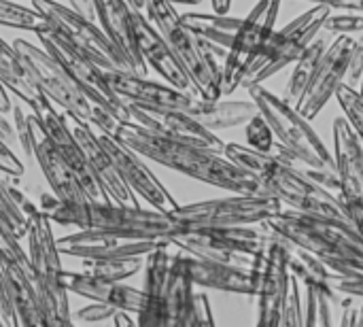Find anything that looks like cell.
Returning <instances> with one entry per match:
<instances>
[{"mask_svg": "<svg viewBox=\"0 0 363 327\" xmlns=\"http://www.w3.org/2000/svg\"><path fill=\"white\" fill-rule=\"evenodd\" d=\"M115 136L140 153L147 160H153L174 172H181L185 177H191L196 181H202L206 185L228 189L232 194H266V187L259 177L253 172L240 168L232 160H228L223 153L170 140L164 136H157L143 126L134 121H123Z\"/></svg>", "mask_w": 363, "mask_h": 327, "instance_id": "cell-1", "label": "cell"}, {"mask_svg": "<svg viewBox=\"0 0 363 327\" xmlns=\"http://www.w3.org/2000/svg\"><path fill=\"white\" fill-rule=\"evenodd\" d=\"M223 155L240 168L259 177L266 187V194L281 200L283 206L304 215L330 217L347 223V213L340 196L315 183L306 174L302 164L283 162L274 155L255 151L249 145L238 143L225 145Z\"/></svg>", "mask_w": 363, "mask_h": 327, "instance_id": "cell-2", "label": "cell"}, {"mask_svg": "<svg viewBox=\"0 0 363 327\" xmlns=\"http://www.w3.org/2000/svg\"><path fill=\"white\" fill-rule=\"evenodd\" d=\"M53 223L72 226L77 230H98L130 236H151L170 238L183 228L172 219L170 213L157 209H143L140 204H119L113 200H85V202H64L53 196L45 198L40 206Z\"/></svg>", "mask_w": 363, "mask_h": 327, "instance_id": "cell-3", "label": "cell"}, {"mask_svg": "<svg viewBox=\"0 0 363 327\" xmlns=\"http://www.w3.org/2000/svg\"><path fill=\"white\" fill-rule=\"evenodd\" d=\"M264 223L296 247L317 255L330 270L363 277V243L347 223L291 209H283Z\"/></svg>", "mask_w": 363, "mask_h": 327, "instance_id": "cell-4", "label": "cell"}, {"mask_svg": "<svg viewBox=\"0 0 363 327\" xmlns=\"http://www.w3.org/2000/svg\"><path fill=\"white\" fill-rule=\"evenodd\" d=\"M13 47L28 64L40 92L55 106H60L66 117L108 134H115L119 130L123 119L115 115L111 109H106L104 104H100L96 98H91L43 47L32 45L23 38H17Z\"/></svg>", "mask_w": 363, "mask_h": 327, "instance_id": "cell-5", "label": "cell"}, {"mask_svg": "<svg viewBox=\"0 0 363 327\" xmlns=\"http://www.w3.org/2000/svg\"><path fill=\"white\" fill-rule=\"evenodd\" d=\"M143 13L170 45L174 57L187 72L196 96L215 100L221 96V62L215 51L198 38L181 19L170 0H147Z\"/></svg>", "mask_w": 363, "mask_h": 327, "instance_id": "cell-6", "label": "cell"}, {"mask_svg": "<svg viewBox=\"0 0 363 327\" xmlns=\"http://www.w3.org/2000/svg\"><path fill=\"white\" fill-rule=\"evenodd\" d=\"M251 100L257 104L259 113L268 119V123L274 130L277 140L302 164L317 170H336L334 168V155L317 134V130L311 126V119H306L294 104H289L283 96L272 94L262 83L247 87Z\"/></svg>", "mask_w": 363, "mask_h": 327, "instance_id": "cell-7", "label": "cell"}, {"mask_svg": "<svg viewBox=\"0 0 363 327\" xmlns=\"http://www.w3.org/2000/svg\"><path fill=\"white\" fill-rule=\"evenodd\" d=\"M51 217L36 206L28 215V262L34 270L45 298V311L49 326H72V311L68 302V289L64 285V268L60 260L57 238L53 236Z\"/></svg>", "mask_w": 363, "mask_h": 327, "instance_id": "cell-8", "label": "cell"}, {"mask_svg": "<svg viewBox=\"0 0 363 327\" xmlns=\"http://www.w3.org/2000/svg\"><path fill=\"white\" fill-rule=\"evenodd\" d=\"M32 6L45 17L49 30L60 36L74 51L89 57L102 70L138 72V68L123 55V51L106 36L96 19H87L62 0H32Z\"/></svg>", "mask_w": 363, "mask_h": 327, "instance_id": "cell-9", "label": "cell"}, {"mask_svg": "<svg viewBox=\"0 0 363 327\" xmlns=\"http://www.w3.org/2000/svg\"><path fill=\"white\" fill-rule=\"evenodd\" d=\"M283 202L264 194H232L225 198H213L191 202L170 211L172 219L183 230L200 228H232V226H257L283 211Z\"/></svg>", "mask_w": 363, "mask_h": 327, "instance_id": "cell-10", "label": "cell"}, {"mask_svg": "<svg viewBox=\"0 0 363 327\" xmlns=\"http://www.w3.org/2000/svg\"><path fill=\"white\" fill-rule=\"evenodd\" d=\"M330 11L332 9L325 4H315L302 15L294 17L281 30H274L266 40L264 49L251 62L242 79V87L264 83L277 72L291 66L304 53V49L317 38V34L323 32V21L330 15Z\"/></svg>", "mask_w": 363, "mask_h": 327, "instance_id": "cell-11", "label": "cell"}, {"mask_svg": "<svg viewBox=\"0 0 363 327\" xmlns=\"http://www.w3.org/2000/svg\"><path fill=\"white\" fill-rule=\"evenodd\" d=\"M289 247L291 243L287 238L266 226V240L251 264L257 326H279L283 302L291 283Z\"/></svg>", "mask_w": 363, "mask_h": 327, "instance_id": "cell-12", "label": "cell"}, {"mask_svg": "<svg viewBox=\"0 0 363 327\" xmlns=\"http://www.w3.org/2000/svg\"><path fill=\"white\" fill-rule=\"evenodd\" d=\"M266 240V226H232L183 230L170 238V247L196 257L251 268L255 253Z\"/></svg>", "mask_w": 363, "mask_h": 327, "instance_id": "cell-13", "label": "cell"}, {"mask_svg": "<svg viewBox=\"0 0 363 327\" xmlns=\"http://www.w3.org/2000/svg\"><path fill=\"white\" fill-rule=\"evenodd\" d=\"M279 13L281 0H257L251 13L240 19V26L221 62V96H230L242 87V79L251 62L277 28Z\"/></svg>", "mask_w": 363, "mask_h": 327, "instance_id": "cell-14", "label": "cell"}, {"mask_svg": "<svg viewBox=\"0 0 363 327\" xmlns=\"http://www.w3.org/2000/svg\"><path fill=\"white\" fill-rule=\"evenodd\" d=\"M170 245L166 238L151 236H130L115 232H98V230H77L74 234H66L57 238V247L62 255L79 257V260H130V257H147L153 249Z\"/></svg>", "mask_w": 363, "mask_h": 327, "instance_id": "cell-15", "label": "cell"}, {"mask_svg": "<svg viewBox=\"0 0 363 327\" xmlns=\"http://www.w3.org/2000/svg\"><path fill=\"white\" fill-rule=\"evenodd\" d=\"M38 40H40V47L51 55L55 57V62L91 96L96 98L100 104H104L106 109H111L115 115H119L123 121H130V111H128V104H123L115 92L111 89V85L106 83L104 79V70L94 64L89 57H85L83 53L74 51L70 45H66L60 36H55L49 28L43 30V32H36Z\"/></svg>", "mask_w": 363, "mask_h": 327, "instance_id": "cell-16", "label": "cell"}, {"mask_svg": "<svg viewBox=\"0 0 363 327\" xmlns=\"http://www.w3.org/2000/svg\"><path fill=\"white\" fill-rule=\"evenodd\" d=\"M32 113L36 115L38 123L43 126L47 138L53 143V147L60 151V155L66 160V164L72 168V172H74L77 179L81 181V185H83L87 198H89V200H102V202L111 200V198L106 196L104 187L98 183L96 174L91 172V166H89V162H87V155H85V151H83L79 138L74 136L72 128L68 126L66 115L60 113V111L55 109V104H53L47 96H45L40 102H36V104L32 106Z\"/></svg>", "mask_w": 363, "mask_h": 327, "instance_id": "cell-17", "label": "cell"}, {"mask_svg": "<svg viewBox=\"0 0 363 327\" xmlns=\"http://www.w3.org/2000/svg\"><path fill=\"white\" fill-rule=\"evenodd\" d=\"M353 45H355V36L338 34L325 47L304 94L300 96V100L296 104V109L306 119H315L323 111V106L336 96V89L345 83Z\"/></svg>", "mask_w": 363, "mask_h": 327, "instance_id": "cell-18", "label": "cell"}, {"mask_svg": "<svg viewBox=\"0 0 363 327\" xmlns=\"http://www.w3.org/2000/svg\"><path fill=\"white\" fill-rule=\"evenodd\" d=\"M96 132H98L100 143L108 151L111 160L115 162L123 183L138 198H143L151 209H157V211H164V213H170V211H174L179 206L177 200L170 196V192L164 187V183L143 162L140 153H136L134 149L123 145L115 134H108V132H102V130H96Z\"/></svg>", "mask_w": 363, "mask_h": 327, "instance_id": "cell-19", "label": "cell"}, {"mask_svg": "<svg viewBox=\"0 0 363 327\" xmlns=\"http://www.w3.org/2000/svg\"><path fill=\"white\" fill-rule=\"evenodd\" d=\"M128 111H130V121L143 126L145 130H149L157 136L196 145V147H204V149H211L217 153H223V149H225V143L217 136V132H211L208 128L198 123L185 111L147 109V106H136V104H128Z\"/></svg>", "mask_w": 363, "mask_h": 327, "instance_id": "cell-20", "label": "cell"}, {"mask_svg": "<svg viewBox=\"0 0 363 327\" xmlns=\"http://www.w3.org/2000/svg\"><path fill=\"white\" fill-rule=\"evenodd\" d=\"M104 79L123 104H136L147 109H172L187 111L196 100V94L172 87L170 83H157L145 74L125 70H104Z\"/></svg>", "mask_w": 363, "mask_h": 327, "instance_id": "cell-21", "label": "cell"}, {"mask_svg": "<svg viewBox=\"0 0 363 327\" xmlns=\"http://www.w3.org/2000/svg\"><path fill=\"white\" fill-rule=\"evenodd\" d=\"M28 134H30V151L28 157L36 160L43 177L47 179L53 196L64 202H85L89 200L81 181L72 172V168L66 164V160L60 155V151L53 147V143L47 138L43 126L38 123L36 115H28Z\"/></svg>", "mask_w": 363, "mask_h": 327, "instance_id": "cell-22", "label": "cell"}, {"mask_svg": "<svg viewBox=\"0 0 363 327\" xmlns=\"http://www.w3.org/2000/svg\"><path fill=\"white\" fill-rule=\"evenodd\" d=\"M15 326H49L43 289L26 260L0 262Z\"/></svg>", "mask_w": 363, "mask_h": 327, "instance_id": "cell-23", "label": "cell"}, {"mask_svg": "<svg viewBox=\"0 0 363 327\" xmlns=\"http://www.w3.org/2000/svg\"><path fill=\"white\" fill-rule=\"evenodd\" d=\"M134 34H136L138 55H140L143 64L147 66V70H155L166 83H170L177 89L196 94L187 72L183 70V66L174 57L166 38L151 23V19L136 9H134Z\"/></svg>", "mask_w": 363, "mask_h": 327, "instance_id": "cell-24", "label": "cell"}, {"mask_svg": "<svg viewBox=\"0 0 363 327\" xmlns=\"http://www.w3.org/2000/svg\"><path fill=\"white\" fill-rule=\"evenodd\" d=\"M334 168L340 181L342 202H363V143L347 117H336L332 123Z\"/></svg>", "mask_w": 363, "mask_h": 327, "instance_id": "cell-25", "label": "cell"}, {"mask_svg": "<svg viewBox=\"0 0 363 327\" xmlns=\"http://www.w3.org/2000/svg\"><path fill=\"white\" fill-rule=\"evenodd\" d=\"M64 285L68 294L94 300V302H104L117 311H128L132 315H138L145 306V292L125 285L123 281H104L98 279L89 272H68L64 270Z\"/></svg>", "mask_w": 363, "mask_h": 327, "instance_id": "cell-26", "label": "cell"}, {"mask_svg": "<svg viewBox=\"0 0 363 327\" xmlns=\"http://www.w3.org/2000/svg\"><path fill=\"white\" fill-rule=\"evenodd\" d=\"M72 132L79 138V143L87 155V162L91 166V172L96 174L98 183L104 187L106 196L119 204H138V196L123 183L115 162L111 160L108 151L100 143L98 132L91 126L79 123V121H72Z\"/></svg>", "mask_w": 363, "mask_h": 327, "instance_id": "cell-27", "label": "cell"}, {"mask_svg": "<svg viewBox=\"0 0 363 327\" xmlns=\"http://www.w3.org/2000/svg\"><path fill=\"white\" fill-rule=\"evenodd\" d=\"M183 255H185L187 275H189V279L194 281L196 287L225 292V294H238V296H251L253 298L251 268L196 257V255H189L185 251H183Z\"/></svg>", "mask_w": 363, "mask_h": 327, "instance_id": "cell-28", "label": "cell"}, {"mask_svg": "<svg viewBox=\"0 0 363 327\" xmlns=\"http://www.w3.org/2000/svg\"><path fill=\"white\" fill-rule=\"evenodd\" d=\"M98 26L106 32V36L123 51V55L138 68L140 74H147V66L143 64L136 47L134 34V9L128 0H91Z\"/></svg>", "mask_w": 363, "mask_h": 327, "instance_id": "cell-29", "label": "cell"}, {"mask_svg": "<svg viewBox=\"0 0 363 327\" xmlns=\"http://www.w3.org/2000/svg\"><path fill=\"white\" fill-rule=\"evenodd\" d=\"M194 294H196V285L187 275L183 251L172 253L166 287H164V300H162L164 326H189Z\"/></svg>", "mask_w": 363, "mask_h": 327, "instance_id": "cell-30", "label": "cell"}, {"mask_svg": "<svg viewBox=\"0 0 363 327\" xmlns=\"http://www.w3.org/2000/svg\"><path fill=\"white\" fill-rule=\"evenodd\" d=\"M185 113H189L198 123H202L211 132H219L245 126L253 115L259 113V109L253 100H206L196 96V100Z\"/></svg>", "mask_w": 363, "mask_h": 327, "instance_id": "cell-31", "label": "cell"}, {"mask_svg": "<svg viewBox=\"0 0 363 327\" xmlns=\"http://www.w3.org/2000/svg\"><path fill=\"white\" fill-rule=\"evenodd\" d=\"M0 83L9 94L17 96L30 109L45 98L19 51L4 38H0Z\"/></svg>", "mask_w": 363, "mask_h": 327, "instance_id": "cell-32", "label": "cell"}, {"mask_svg": "<svg viewBox=\"0 0 363 327\" xmlns=\"http://www.w3.org/2000/svg\"><path fill=\"white\" fill-rule=\"evenodd\" d=\"M181 19L223 62L225 51H228V47H230V43H232V38H234V34H236L242 17H234V15L217 13V11H213V13H196V11H189V13H181Z\"/></svg>", "mask_w": 363, "mask_h": 327, "instance_id": "cell-33", "label": "cell"}, {"mask_svg": "<svg viewBox=\"0 0 363 327\" xmlns=\"http://www.w3.org/2000/svg\"><path fill=\"white\" fill-rule=\"evenodd\" d=\"M328 45H330L328 36H321V32H319L317 38L304 49V53L294 62V70H291L287 85H285V92H283V98L289 104H294V106L298 104V100L304 94V89H306V85H308V81H311V77H313V72H315V68H317Z\"/></svg>", "mask_w": 363, "mask_h": 327, "instance_id": "cell-34", "label": "cell"}, {"mask_svg": "<svg viewBox=\"0 0 363 327\" xmlns=\"http://www.w3.org/2000/svg\"><path fill=\"white\" fill-rule=\"evenodd\" d=\"M34 206L36 204L21 189L0 177V219L19 240L28 232V215Z\"/></svg>", "mask_w": 363, "mask_h": 327, "instance_id": "cell-35", "label": "cell"}, {"mask_svg": "<svg viewBox=\"0 0 363 327\" xmlns=\"http://www.w3.org/2000/svg\"><path fill=\"white\" fill-rule=\"evenodd\" d=\"M289 270L294 277H298L300 285L332 287V270L317 255H313L302 247H296L294 243L289 247Z\"/></svg>", "mask_w": 363, "mask_h": 327, "instance_id": "cell-36", "label": "cell"}, {"mask_svg": "<svg viewBox=\"0 0 363 327\" xmlns=\"http://www.w3.org/2000/svg\"><path fill=\"white\" fill-rule=\"evenodd\" d=\"M245 138H247V145L255 151H262V153H268V155H274L283 162H291V164H300L274 136V130L272 126L268 123V119L257 113L253 115L247 123H245Z\"/></svg>", "mask_w": 363, "mask_h": 327, "instance_id": "cell-37", "label": "cell"}, {"mask_svg": "<svg viewBox=\"0 0 363 327\" xmlns=\"http://www.w3.org/2000/svg\"><path fill=\"white\" fill-rule=\"evenodd\" d=\"M304 326H334V309L338 304L336 292L323 285H304Z\"/></svg>", "mask_w": 363, "mask_h": 327, "instance_id": "cell-38", "label": "cell"}, {"mask_svg": "<svg viewBox=\"0 0 363 327\" xmlns=\"http://www.w3.org/2000/svg\"><path fill=\"white\" fill-rule=\"evenodd\" d=\"M0 26L34 34L49 28L45 17L34 6H23L17 0H0Z\"/></svg>", "mask_w": 363, "mask_h": 327, "instance_id": "cell-39", "label": "cell"}, {"mask_svg": "<svg viewBox=\"0 0 363 327\" xmlns=\"http://www.w3.org/2000/svg\"><path fill=\"white\" fill-rule=\"evenodd\" d=\"M83 262V270L104 279V281H128L134 275H138V270L145 266V257H130V260H81Z\"/></svg>", "mask_w": 363, "mask_h": 327, "instance_id": "cell-40", "label": "cell"}, {"mask_svg": "<svg viewBox=\"0 0 363 327\" xmlns=\"http://www.w3.org/2000/svg\"><path fill=\"white\" fill-rule=\"evenodd\" d=\"M336 100H338L347 121L351 123V128L355 130V134L362 138L363 143V94L359 89H353V87L342 83L336 89Z\"/></svg>", "mask_w": 363, "mask_h": 327, "instance_id": "cell-41", "label": "cell"}, {"mask_svg": "<svg viewBox=\"0 0 363 327\" xmlns=\"http://www.w3.org/2000/svg\"><path fill=\"white\" fill-rule=\"evenodd\" d=\"M323 30L330 34H359L363 32V11H330L323 21Z\"/></svg>", "mask_w": 363, "mask_h": 327, "instance_id": "cell-42", "label": "cell"}, {"mask_svg": "<svg viewBox=\"0 0 363 327\" xmlns=\"http://www.w3.org/2000/svg\"><path fill=\"white\" fill-rule=\"evenodd\" d=\"M279 326H304L302 289H300V281H298V277H294V275H291L289 292H287L285 302H283V311H281Z\"/></svg>", "mask_w": 363, "mask_h": 327, "instance_id": "cell-43", "label": "cell"}, {"mask_svg": "<svg viewBox=\"0 0 363 327\" xmlns=\"http://www.w3.org/2000/svg\"><path fill=\"white\" fill-rule=\"evenodd\" d=\"M117 313V309L104 304V302H94L89 306L79 309L77 313H72V323H102L113 319V315Z\"/></svg>", "mask_w": 363, "mask_h": 327, "instance_id": "cell-44", "label": "cell"}, {"mask_svg": "<svg viewBox=\"0 0 363 327\" xmlns=\"http://www.w3.org/2000/svg\"><path fill=\"white\" fill-rule=\"evenodd\" d=\"M26 257L28 255L19 247V238L0 219V262H13V260H26Z\"/></svg>", "mask_w": 363, "mask_h": 327, "instance_id": "cell-45", "label": "cell"}, {"mask_svg": "<svg viewBox=\"0 0 363 327\" xmlns=\"http://www.w3.org/2000/svg\"><path fill=\"white\" fill-rule=\"evenodd\" d=\"M189 326H215V317H213V309H211V300L204 292H196L194 294V302H191V315H189Z\"/></svg>", "mask_w": 363, "mask_h": 327, "instance_id": "cell-46", "label": "cell"}, {"mask_svg": "<svg viewBox=\"0 0 363 327\" xmlns=\"http://www.w3.org/2000/svg\"><path fill=\"white\" fill-rule=\"evenodd\" d=\"M363 79V38H355L351 57H349V68H347V77H345V85L359 89Z\"/></svg>", "mask_w": 363, "mask_h": 327, "instance_id": "cell-47", "label": "cell"}, {"mask_svg": "<svg viewBox=\"0 0 363 327\" xmlns=\"http://www.w3.org/2000/svg\"><path fill=\"white\" fill-rule=\"evenodd\" d=\"M332 287L336 294L363 298V277L362 275H340L332 270Z\"/></svg>", "mask_w": 363, "mask_h": 327, "instance_id": "cell-48", "label": "cell"}, {"mask_svg": "<svg viewBox=\"0 0 363 327\" xmlns=\"http://www.w3.org/2000/svg\"><path fill=\"white\" fill-rule=\"evenodd\" d=\"M0 172L2 174H6V177H21L23 172H26V166H23V162L17 157V153H15V149L13 147H9L2 138H0Z\"/></svg>", "mask_w": 363, "mask_h": 327, "instance_id": "cell-49", "label": "cell"}, {"mask_svg": "<svg viewBox=\"0 0 363 327\" xmlns=\"http://www.w3.org/2000/svg\"><path fill=\"white\" fill-rule=\"evenodd\" d=\"M342 204H345L349 228L359 236V240L363 243V202H342Z\"/></svg>", "mask_w": 363, "mask_h": 327, "instance_id": "cell-50", "label": "cell"}, {"mask_svg": "<svg viewBox=\"0 0 363 327\" xmlns=\"http://www.w3.org/2000/svg\"><path fill=\"white\" fill-rule=\"evenodd\" d=\"M0 326H15L11 302H9V294H6V285H4V277H2V268H0Z\"/></svg>", "mask_w": 363, "mask_h": 327, "instance_id": "cell-51", "label": "cell"}, {"mask_svg": "<svg viewBox=\"0 0 363 327\" xmlns=\"http://www.w3.org/2000/svg\"><path fill=\"white\" fill-rule=\"evenodd\" d=\"M313 4H325L332 11H363V0H308Z\"/></svg>", "mask_w": 363, "mask_h": 327, "instance_id": "cell-52", "label": "cell"}, {"mask_svg": "<svg viewBox=\"0 0 363 327\" xmlns=\"http://www.w3.org/2000/svg\"><path fill=\"white\" fill-rule=\"evenodd\" d=\"M66 2L70 9H74L77 13L85 15L87 19H96V13H94V2L91 0H62Z\"/></svg>", "mask_w": 363, "mask_h": 327, "instance_id": "cell-53", "label": "cell"}, {"mask_svg": "<svg viewBox=\"0 0 363 327\" xmlns=\"http://www.w3.org/2000/svg\"><path fill=\"white\" fill-rule=\"evenodd\" d=\"M132 313H128V311H117L115 315H113V323L115 326H136V319L134 317H130Z\"/></svg>", "mask_w": 363, "mask_h": 327, "instance_id": "cell-54", "label": "cell"}, {"mask_svg": "<svg viewBox=\"0 0 363 327\" xmlns=\"http://www.w3.org/2000/svg\"><path fill=\"white\" fill-rule=\"evenodd\" d=\"M130 2V6L132 9H136V11H140L143 13V9H145V2L147 0H128ZM172 4H200L202 0H170Z\"/></svg>", "mask_w": 363, "mask_h": 327, "instance_id": "cell-55", "label": "cell"}, {"mask_svg": "<svg viewBox=\"0 0 363 327\" xmlns=\"http://www.w3.org/2000/svg\"><path fill=\"white\" fill-rule=\"evenodd\" d=\"M11 109H13V100H11V94L2 87V83H0V111L6 115V113H11Z\"/></svg>", "mask_w": 363, "mask_h": 327, "instance_id": "cell-56", "label": "cell"}, {"mask_svg": "<svg viewBox=\"0 0 363 327\" xmlns=\"http://www.w3.org/2000/svg\"><path fill=\"white\" fill-rule=\"evenodd\" d=\"M211 4H213V11L217 13H230L232 0H211Z\"/></svg>", "mask_w": 363, "mask_h": 327, "instance_id": "cell-57", "label": "cell"}, {"mask_svg": "<svg viewBox=\"0 0 363 327\" xmlns=\"http://www.w3.org/2000/svg\"><path fill=\"white\" fill-rule=\"evenodd\" d=\"M359 92H362V94H363V79H362V87H359Z\"/></svg>", "mask_w": 363, "mask_h": 327, "instance_id": "cell-58", "label": "cell"}]
</instances>
